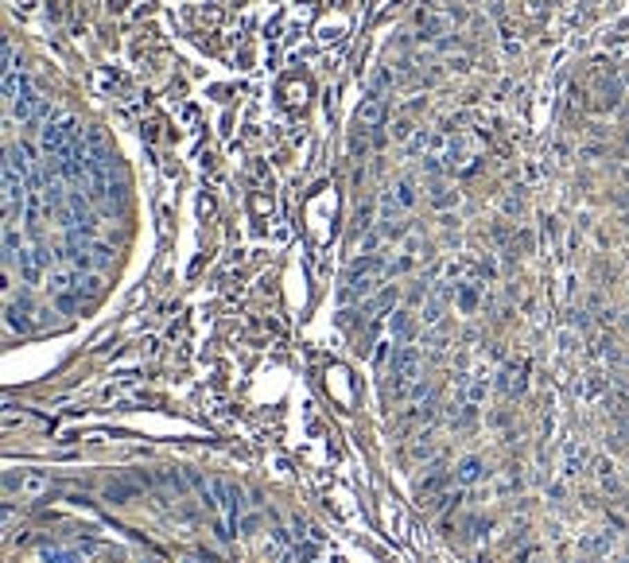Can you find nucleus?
I'll list each match as a JSON object with an SVG mask.
<instances>
[{"label": "nucleus", "mask_w": 629, "mask_h": 563, "mask_svg": "<svg viewBox=\"0 0 629 563\" xmlns=\"http://www.w3.org/2000/svg\"><path fill=\"white\" fill-rule=\"evenodd\" d=\"M497 388L505 396H521L529 388V361H509L502 369V377H497Z\"/></svg>", "instance_id": "nucleus-3"}, {"label": "nucleus", "mask_w": 629, "mask_h": 563, "mask_svg": "<svg viewBox=\"0 0 629 563\" xmlns=\"http://www.w3.org/2000/svg\"><path fill=\"white\" fill-rule=\"evenodd\" d=\"M579 548H583V555L599 560V555H606L610 548H614V536H610V533H590V536H583V540H579Z\"/></svg>", "instance_id": "nucleus-9"}, {"label": "nucleus", "mask_w": 629, "mask_h": 563, "mask_svg": "<svg viewBox=\"0 0 629 563\" xmlns=\"http://www.w3.org/2000/svg\"><path fill=\"white\" fill-rule=\"evenodd\" d=\"M416 373H420V350H416L412 342H404V346L393 350V361H389V377H393V388H396V393H404V388L416 381Z\"/></svg>", "instance_id": "nucleus-1"}, {"label": "nucleus", "mask_w": 629, "mask_h": 563, "mask_svg": "<svg viewBox=\"0 0 629 563\" xmlns=\"http://www.w3.org/2000/svg\"><path fill=\"white\" fill-rule=\"evenodd\" d=\"M621 101V82L618 78H599V101H594V109L599 113H610V109H618Z\"/></svg>", "instance_id": "nucleus-6"}, {"label": "nucleus", "mask_w": 629, "mask_h": 563, "mask_svg": "<svg viewBox=\"0 0 629 563\" xmlns=\"http://www.w3.org/2000/svg\"><path fill=\"white\" fill-rule=\"evenodd\" d=\"M47 474L43 470H24V482H20V494L24 497H39V494H47Z\"/></svg>", "instance_id": "nucleus-10"}, {"label": "nucleus", "mask_w": 629, "mask_h": 563, "mask_svg": "<svg viewBox=\"0 0 629 563\" xmlns=\"http://www.w3.org/2000/svg\"><path fill=\"white\" fill-rule=\"evenodd\" d=\"M393 136L396 140H408V136H412V125H408V120H396V125H393Z\"/></svg>", "instance_id": "nucleus-16"}, {"label": "nucleus", "mask_w": 629, "mask_h": 563, "mask_svg": "<svg viewBox=\"0 0 629 563\" xmlns=\"http://www.w3.org/2000/svg\"><path fill=\"white\" fill-rule=\"evenodd\" d=\"M451 474H454V482H459V485H474V482H482L486 463H482V458H474V455H470V458H462V463L454 466Z\"/></svg>", "instance_id": "nucleus-7"}, {"label": "nucleus", "mask_w": 629, "mask_h": 563, "mask_svg": "<svg viewBox=\"0 0 629 563\" xmlns=\"http://www.w3.org/2000/svg\"><path fill=\"white\" fill-rule=\"evenodd\" d=\"M478 292H482V284H474V280H466V284L454 287V303H459V311H466V315H470V311H478V303H482V296H478Z\"/></svg>", "instance_id": "nucleus-8"}, {"label": "nucleus", "mask_w": 629, "mask_h": 563, "mask_svg": "<svg viewBox=\"0 0 629 563\" xmlns=\"http://www.w3.org/2000/svg\"><path fill=\"white\" fill-rule=\"evenodd\" d=\"M105 497H109L113 505L132 501V497H136V482H109V485H105Z\"/></svg>", "instance_id": "nucleus-12"}, {"label": "nucleus", "mask_w": 629, "mask_h": 563, "mask_svg": "<svg viewBox=\"0 0 629 563\" xmlns=\"http://www.w3.org/2000/svg\"><path fill=\"white\" fill-rule=\"evenodd\" d=\"M335 563H338V560H335Z\"/></svg>", "instance_id": "nucleus-17"}, {"label": "nucleus", "mask_w": 629, "mask_h": 563, "mask_svg": "<svg viewBox=\"0 0 629 563\" xmlns=\"http://www.w3.org/2000/svg\"><path fill=\"white\" fill-rule=\"evenodd\" d=\"M381 120H384V98L381 93H369V98L357 105V129L373 132V129H381Z\"/></svg>", "instance_id": "nucleus-4"}, {"label": "nucleus", "mask_w": 629, "mask_h": 563, "mask_svg": "<svg viewBox=\"0 0 629 563\" xmlns=\"http://www.w3.org/2000/svg\"><path fill=\"white\" fill-rule=\"evenodd\" d=\"M82 303H86V299H82V292H78V287H70V292L55 296V307H59L62 315H74V311H82Z\"/></svg>", "instance_id": "nucleus-13"}, {"label": "nucleus", "mask_w": 629, "mask_h": 563, "mask_svg": "<svg viewBox=\"0 0 629 563\" xmlns=\"http://www.w3.org/2000/svg\"><path fill=\"white\" fill-rule=\"evenodd\" d=\"M447 482H454V474H447L443 466H432V474H427V478L420 482V497H432L435 490H443Z\"/></svg>", "instance_id": "nucleus-11"}, {"label": "nucleus", "mask_w": 629, "mask_h": 563, "mask_svg": "<svg viewBox=\"0 0 629 563\" xmlns=\"http://www.w3.org/2000/svg\"><path fill=\"white\" fill-rule=\"evenodd\" d=\"M94 552H98L94 544H82V548H62V544H43V548H39V560H43V563H86Z\"/></svg>", "instance_id": "nucleus-2"}, {"label": "nucleus", "mask_w": 629, "mask_h": 563, "mask_svg": "<svg viewBox=\"0 0 629 563\" xmlns=\"http://www.w3.org/2000/svg\"><path fill=\"white\" fill-rule=\"evenodd\" d=\"M599 482L606 485V490H614V485H618V478H614V466H610L606 458H602V463H599Z\"/></svg>", "instance_id": "nucleus-14"}, {"label": "nucleus", "mask_w": 629, "mask_h": 563, "mask_svg": "<svg viewBox=\"0 0 629 563\" xmlns=\"http://www.w3.org/2000/svg\"><path fill=\"white\" fill-rule=\"evenodd\" d=\"M377 245H381V233H365V238L357 241V249H362V257H369V253H373Z\"/></svg>", "instance_id": "nucleus-15"}, {"label": "nucleus", "mask_w": 629, "mask_h": 563, "mask_svg": "<svg viewBox=\"0 0 629 563\" xmlns=\"http://www.w3.org/2000/svg\"><path fill=\"white\" fill-rule=\"evenodd\" d=\"M389 334H393L396 346L412 342V334H416V315L412 311H393V315H389Z\"/></svg>", "instance_id": "nucleus-5"}]
</instances>
